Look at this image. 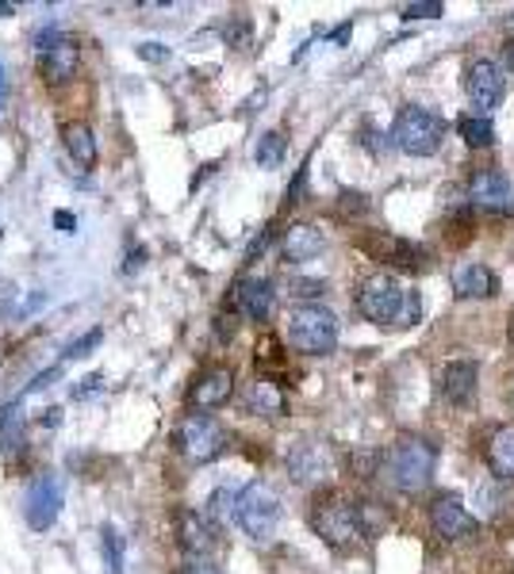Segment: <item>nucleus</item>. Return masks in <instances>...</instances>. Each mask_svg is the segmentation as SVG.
Returning <instances> with one entry per match:
<instances>
[{
    "label": "nucleus",
    "mask_w": 514,
    "mask_h": 574,
    "mask_svg": "<svg viewBox=\"0 0 514 574\" xmlns=\"http://www.w3.org/2000/svg\"><path fill=\"white\" fill-rule=\"evenodd\" d=\"M246 402H250V410L265 418H280L285 414V391H280L277 383H269V379H254L250 391H246Z\"/></svg>",
    "instance_id": "nucleus-24"
},
{
    "label": "nucleus",
    "mask_w": 514,
    "mask_h": 574,
    "mask_svg": "<svg viewBox=\"0 0 514 574\" xmlns=\"http://www.w3.org/2000/svg\"><path fill=\"white\" fill-rule=\"evenodd\" d=\"M438 391H441V399L453 402V407H469V402L476 399V364H469V360L446 364L438 376Z\"/></svg>",
    "instance_id": "nucleus-14"
},
{
    "label": "nucleus",
    "mask_w": 514,
    "mask_h": 574,
    "mask_svg": "<svg viewBox=\"0 0 514 574\" xmlns=\"http://www.w3.org/2000/svg\"><path fill=\"white\" fill-rule=\"evenodd\" d=\"M288 472L296 483H315L326 475V456L319 452V444H300V448L288 456Z\"/></svg>",
    "instance_id": "nucleus-21"
},
{
    "label": "nucleus",
    "mask_w": 514,
    "mask_h": 574,
    "mask_svg": "<svg viewBox=\"0 0 514 574\" xmlns=\"http://www.w3.org/2000/svg\"><path fill=\"white\" fill-rule=\"evenodd\" d=\"M433 464L438 452L422 436H399L384 456V479L399 490V495H419L422 487L433 479Z\"/></svg>",
    "instance_id": "nucleus-1"
},
{
    "label": "nucleus",
    "mask_w": 514,
    "mask_h": 574,
    "mask_svg": "<svg viewBox=\"0 0 514 574\" xmlns=\"http://www.w3.org/2000/svg\"><path fill=\"white\" fill-rule=\"evenodd\" d=\"M176 452H181L189 464H212L215 456H223L227 448V430H223L215 418L207 414H192L176 425V436H173Z\"/></svg>",
    "instance_id": "nucleus-5"
},
{
    "label": "nucleus",
    "mask_w": 514,
    "mask_h": 574,
    "mask_svg": "<svg viewBox=\"0 0 514 574\" xmlns=\"http://www.w3.org/2000/svg\"><path fill=\"white\" fill-rule=\"evenodd\" d=\"M453 291L461 299H492L495 295L492 269H484V264H476V261L457 264L453 269Z\"/></svg>",
    "instance_id": "nucleus-16"
},
{
    "label": "nucleus",
    "mask_w": 514,
    "mask_h": 574,
    "mask_svg": "<svg viewBox=\"0 0 514 574\" xmlns=\"http://www.w3.org/2000/svg\"><path fill=\"white\" fill-rule=\"evenodd\" d=\"M430 524L441 540H469L476 537V517L464 509L457 495H438L430 506Z\"/></svg>",
    "instance_id": "nucleus-11"
},
{
    "label": "nucleus",
    "mask_w": 514,
    "mask_h": 574,
    "mask_svg": "<svg viewBox=\"0 0 514 574\" xmlns=\"http://www.w3.org/2000/svg\"><path fill=\"white\" fill-rule=\"evenodd\" d=\"M392 142L411 158H430L446 142V123L427 108H404L396 116V127H392Z\"/></svg>",
    "instance_id": "nucleus-3"
},
{
    "label": "nucleus",
    "mask_w": 514,
    "mask_h": 574,
    "mask_svg": "<svg viewBox=\"0 0 514 574\" xmlns=\"http://www.w3.org/2000/svg\"><path fill=\"white\" fill-rule=\"evenodd\" d=\"M292 288H296L292 295H300V299H315V295H323V284H319V280H296Z\"/></svg>",
    "instance_id": "nucleus-33"
},
{
    "label": "nucleus",
    "mask_w": 514,
    "mask_h": 574,
    "mask_svg": "<svg viewBox=\"0 0 514 574\" xmlns=\"http://www.w3.org/2000/svg\"><path fill=\"white\" fill-rule=\"evenodd\" d=\"M288 345L303 357H326L339 345V318L319 303L296 306L288 314Z\"/></svg>",
    "instance_id": "nucleus-2"
},
{
    "label": "nucleus",
    "mask_w": 514,
    "mask_h": 574,
    "mask_svg": "<svg viewBox=\"0 0 514 574\" xmlns=\"http://www.w3.org/2000/svg\"><path fill=\"white\" fill-rule=\"evenodd\" d=\"M365 249L381 257V261L399 264V269H411V264H419V261H415V257H419V249L407 246V241H399V238H392V234H381V238H365Z\"/></svg>",
    "instance_id": "nucleus-23"
},
{
    "label": "nucleus",
    "mask_w": 514,
    "mask_h": 574,
    "mask_svg": "<svg viewBox=\"0 0 514 574\" xmlns=\"http://www.w3.org/2000/svg\"><path fill=\"white\" fill-rule=\"evenodd\" d=\"M139 54H142V58H147V62H165V58H170V51H165L162 43H142V46H139Z\"/></svg>",
    "instance_id": "nucleus-34"
},
{
    "label": "nucleus",
    "mask_w": 514,
    "mask_h": 574,
    "mask_svg": "<svg viewBox=\"0 0 514 574\" xmlns=\"http://www.w3.org/2000/svg\"><path fill=\"white\" fill-rule=\"evenodd\" d=\"M235 521L243 524L246 537L254 540H269L280 524V498L272 487L265 483H250L246 490H238V502H235Z\"/></svg>",
    "instance_id": "nucleus-4"
},
{
    "label": "nucleus",
    "mask_w": 514,
    "mask_h": 574,
    "mask_svg": "<svg viewBox=\"0 0 514 574\" xmlns=\"http://www.w3.org/2000/svg\"><path fill=\"white\" fill-rule=\"evenodd\" d=\"M399 303H404V288L392 277H384V272L381 277H368L357 291L361 314H365L368 322H376V326H392L399 314Z\"/></svg>",
    "instance_id": "nucleus-8"
},
{
    "label": "nucleus",
    "mask_w": 514,
    "mask_h": 574,
    "mask_svg": "<svg viewBox=\"0 0 514 574\" xmlns=\"http://www.w3.org/2000/svg\"><path fill=\"white\" fill-rule=\"evenodd\" d=\"M39 46V73H43L51 85H62V80H69L82 66V46H77V39L62 35L58 28H43L35 39Z\"/></svg>",
    "instance_id": "nucleus-6"
},
{
    "label": "nucleus",
    "mask_w": 514,
    "mask_h": 574,
    "mask_svg": "<svg viewBox=\"0 0 514 574\" xmlns=\"http://www.w3.org/2000/svg\"><path fill=\"white\" fill-rule=\"evenodd\" d=\"M488 467H492L500 479H514V425L492 433L488 441Z\"/></svg>",
    "instance_id": "nucleus-22"
},
{
    "label": "nucleus",
    "mask_w": 514,
    "mask_h": 574,
    "mask_svg": "<svg viewBox=\"0 0 514 574\" xmlns=\"http://www.w3.org/2000/svg\"><path fill=\"white\" fill-rule=\"evenodd\" d=\"M507 54H511V66H514V43L507 46Z\"/></svg>",
    "instance_id": "nucleus-39"
},
{
    "label": "nucleus",
    "mask_w": 514,
    "mask_h": 574,
    "mask_svg": "<svg viewBox=\"0 0 514 574\" xmlns=\"http://www.w3.org/2000/svg\"><path fill=\"white\" fill-rule=\"evenodd\" d=\"M326 238L323 230H315V226H292V230L285 234V261L300 264V261H315L319 253H323Z\"/></svg>",
    "instance_id": "nucleus-17"
},
{
    "label": "nucleus",
    "mask_w": 514,
    "mask_h": 574,
    "mask_svg": "<svg viewBox=\"0 0 514 574\" xmlns=\"http://www.w3.org/2000/svg\"><path fill=\"white\" fill-rule=\"evenodd\" d=\"M422 318V299L419 291H404V303H399V314L392 326H415V322Z\"/></svg>",
    "instance_id": "nucleus-28"
},
{
    "label": "nucleus",
    "mask_w": 514,
    "mask_h": 574,
    "mask_svg": "<svg viewBox=\"0 0 514 574\" xmlns=\"http://www.w3.org/2000/svg\"><path fill=\"white\" fill-rule=\"evenodd\" d=\"M235 394V376L227 368H207L200 371V379L189 391V407L192 410H215Z\"/></svg>",
    "instance_id": "nucleus-12"
},
{
    "label": "nucleus",
    "mask_w": 514,
    "mask_h": 574,
    "mask_svg": "<svg viewBox=\"0 0 514 574\" xmlns=\"http://www.w3.org/2000/svg\"><path fill=\"white\" fill-rule=\"evenodd\" d=\"M8 104V77H4V66H0V108Z\"/></svg>",
    "instance_id": "nucleus-37"
},
{
    "label": "nucleus",
    "mask_w": 514,
    "mask_h": 574,
    "mask_svg": "<svg viewBox=\"0 0 514 574\" xmlns=\"http://www.w3.org/2000/svg\"><path fill=\"white\" fill-rule=\"evenodd\" d=\"M272 284L269 280H261V277H246V280H238V288H235V306L238 311L246 314L250 322H265L272 314Z\"/></svg>",
    "instance_id": "nucleus-15"
},
{
    "label": "nucleus",
    "mask_w": 514,
    "mask_h": 574,
    "mask_svg": "<svg viewBox=\"0 0 514 574\" xmlns=\"http://www.w3.org/2000/svg\"><path fill=\"white\" fill-rule=\"evenodd\" d=\"M461 139L472 145V150H484V145L495 142V127L488 116H464L461 119Z\"/></svg>",
    "instance_id": "nucleus-26"
},
{
    "label": "nucleus",
    "mask_w": 514,
    "mask_h": 574,
    "mask_svg": "<svg viewBox=\"0 0 514 574\" xmlns=\"http://www.w3.org/2000/svg\"><path fill=\"white\" fill-rule=\"evenodd\" d=\"M62 145L74 158L77 169H93L96 165V134L88 123H66L62 127Z\"/></svg>",
    "instance_id": "nucleus-19"
},
{
    "label": "nucleus",
    "mask_w": 514,
    "mask_h": 574,
    "mask_svg": "<svg viewBox=\"0 0 514 574\" xmlns=\"http://www.w3.org/2000/svg\"><path fill=\"white\" fill-rule=\"evenodd\" d=\"M100 555L108 574H124V537L116 532V524H104L100 529Z\"/></svg>",
    "instance_id": "nucleus-25"
},
{
    "label": "nucleus",
    "mask_w": 514,
    "mask_h": 574,
    "mask_svg": "<svg viewBox=\"0 0 514 574\" xmlns=\"http://www.w3.org/2000/svg\"><path fill=\"white\" fill-rule=\"evenodd\" d=\"M469 192L480 207H488V212H511L514 207V188L500 169H480V173L469 181Z\"/></svg>",
    "instance_id": "nucleus-13"
},
{
    "label": "nucleus",
    "mask_w": 514,
    "mask_h": 574,
    "mask_svg": "<svg viewBox=\"0 0 514 574\" xmlns=\"http://www.w3.org/2000/svg\"><path fill=\"white\" fill-rule=\"evenodd\" d=\"M100 337H104L100 329H88V334H82V337H77V342L66 349V360H82V357H88V353H93L96 345H100Z\"/></svg>",
    "instance_id": "nucleus-29"
},
{
    "label": "nucleus",
    "mask_w": 514,
    "mask_h": 574,
    "mask_svg": "<svg viewBox=\"0 0 514 574\" xmlns=\"http://www.w3.org/2000/svg\"><path fill=\"white\" fill-rule=\"evenodd\" d=\"M23 436H28V418H23L20 399L0 407V452L4 456H15L23 448Z\"/></svg>",
    "instance_id": "nucleus-20"
},
{
    "label": "nucleus",
    "mask_w": 514,
    "mask_h": 574,
    "mask_svg": "<svg viewBox=\"0 0 514 574\" xmlns=\"http://www.w3.org/2000/svg\"><path fill=\"white\" fill-rule=\"evenodd\" d=\"M58 376H62V364H58V368H46V371H39V376L31 379V383H28V391H23V394H35V391H43V387H51V379H58Z\"/></svg>",
    "instance_id": "nucleus-32"
},
{
    "label": "nucleus",
    "mask_w": 514,
    "mask_h": 574,
    "mask_svg": "<svg viewBox=\"0 0 514 574\" xmlns=\"http://www.w3.org/2000/svg\"><path fill=\"white\" fill-rule=\"evenodd\" d=\"M464 93H469V100L476 104L480 111H492L503 104V93H507V80H503V73L495 62L480 58L472 62L469 69H464Z\"/></svg>",
    "instance_id": "nucleus-10"
},
{
    "label": "nucleus",
    "mask_w": 514,
    "mask_h": 574,
    "mask_svg": "<svg viewBox=\"0 0 514 574\" xmlns=\"http://www.w3.org/2000/svg\"><path fill=\"white\" fill-rule=\"evenodd\" d=\"M181 548L192 560H207L215 548V529L200 513H181Z\"/></svg>",
    "instance_id": "nucleus-18"
},
{
    "label": "nucleus",
    "mask_w": 514,
    "mask_h": 574,
    "mask_svg": "<svg viewBox=\"0 0 514 574\" xmlns=\"http://www.w3.org/2000/svg\"><path fill=\"white\" fill-rule=\"evenodd\" d=\"M0 15H12V4H0Z\"/></svg>",
    "instance_id": "nucleus-38"
},
{
    "label": "nucleus",
    "mask_w": 514,
    "mask_h": 574,
    "mask_svg": "<svg viewBox=\"0 0 514 574\" xmlns=\"http://www.w3.org/2000/svg\"><path fill=\"white\" fill-rule=\"evenodd\" d=\"M54 226H58V230H62V234H74L77 218H74V215H69V212H58V215H54Z\"/></svg>",
    "instance_id": "nucleus-36"
},
{
    "label": "nucleus",
    "mask_w": 514,
    "mask_h": 574,
    "mask_svg": "<svg viewBox=\"0 0 514 574\" xmlns=\"http://www.w3.org/2000/svg\"><path fill=\"white\" fill-rule=\"evenodd\" d=\"M311 524H315V532L331 548H350L353 540L361 537L357 506L342 502V498H326L323 506H315V517H311Z\"/></svg>",
    "instance_id": "nucleus-7"
},
{
    "label": "nucleus",
    "mask_w": 514,
    "mask_h": 574,
    "mask_svg": "<svg viewBox=\"0 0 514 574\" xmlns=\"http://www.w3.org/2000/svg\"><path fill=\"white\" fill-rule=\"evenodd\" d=\"M254 158H257V165H261V169H277L280 161H285V134H277V131L261 134Z\"/></svg>",
    "instance_id": "nucleus-27"
},
{
    "label": "nucleus",
    "mask_w": 514,
    "mask_h": 574,
    "mask_svg": "<svg viewBox=\"0 0 514 574\" xmlns=\"http://www.w3.org/2000/svg\"><path fill=\"white\" fill-rule=\"evenodd\" d=\"M511 342H514V318H511Z\"/></svg>",
    "instance_id": "nucleus-40"
},
{
    "label": "nucleus",
    "mask_w": 514,
    "mask_h": 574,
    "mask_svg": "<svg viewBox=\"0 0 514 574\" xmlns=\"http://www.w3.org/2000/svg\"><path fill=\"white\" fill-rule=\"evenodd\" d=\"M181 574H219V567H215L212 560H189L181 567Z\"/></svg>",
    "instance_id": "nucleus-35"
},
{
    "label": "nucleus",
    "mask_w": 514,
    "mask_h": 574,
    "mask_svg": "<svg viewBox=\"0 0 514 574\" xmlns=\"http://www.w3.org/2000/svg\"><path fill=\"white\" fill-rule=\"evenodd\" d=\"M235 502H238V495L235 490H215L212 495V517H235Z\"/></svg>",
    "instance_id": "nucleus-30"
},
{
    "label": "nucleus",
    "mask_w": 514,
    "mask_h": 574,
    "mask_svg": "<svg viewBox=\"0 0 514 574\" xmlns=\"http://www.w3.org/2000/svg\"><path fill=\"white\" fill-rule=\"evenodd\" d=\"M62 513V483L54 479L51 472H43L35 483L28 487V506H23V517L35 532H46Z\"/></svg>",
    "instance_id": "nucleus-9"
},
{
    "label": "nucleus",
    "mask_w": 514,
    "mask_h": 574,
    "mask_svg": "<svg viewBox=\"0 0 514 574\" xmlns=\"http://www.w3.org/2000/svg\"><path fill=\"white\" fill-rule=\"evenodd\" d=\"M404 15L407 20H430V15H441V4L438 0H427V4H407Z\"/></svg>",
    "instance_id": "nucleus-31"
}]
</instances>
